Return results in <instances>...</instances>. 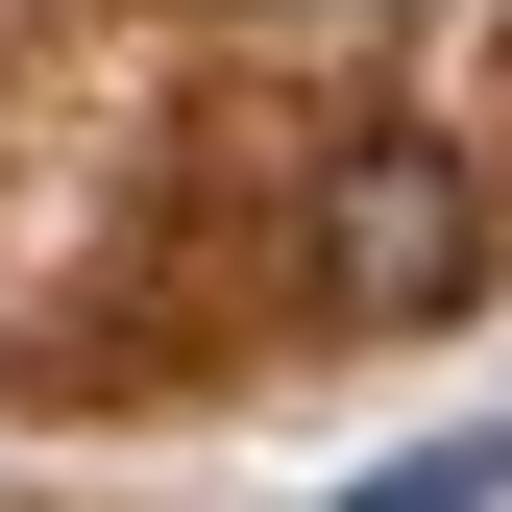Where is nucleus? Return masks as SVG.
<instances>
[{"label": "nucleus", "instance_id": "f03ea898", "mask_svg": "<svg viewBox=\"0 0 512 512\" xmlns=\"http://www.w3.org/2000/svg\"><path fill=\"white\" fill-rule=\"evenodd\" d=\"M366 512H512V439H415V464H366Z\"/></svg>", "mask_w": 512, "mask_h": 512}, {"label": "nucleus", "instance_id": "f257e3e1", "mask_svg": "<svg viewBox=\"0 0 512 512\" xmlns=\"http://www.w3.org/2000/svg\"><path fill=\"white\" fill-rule=\"evenodd\" d=\"M293 269H317V317H342V342H415V317H464V293H488V147H439V122H366V147H317Z\"/></svg>", "mask_w": 512, "mask_h": 512}]
</instances>
